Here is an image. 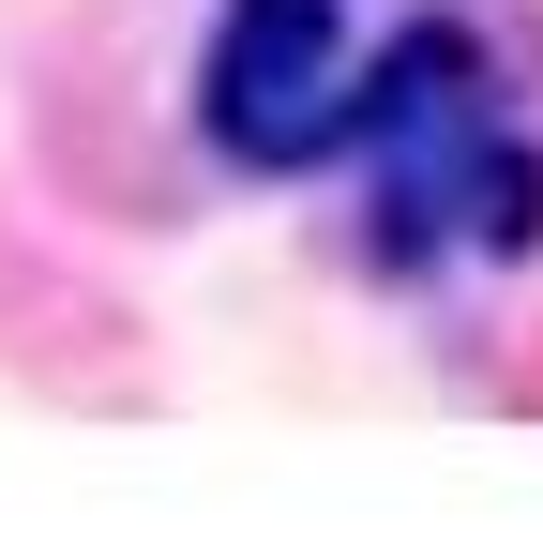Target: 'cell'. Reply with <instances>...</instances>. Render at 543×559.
<instances>
[{"label":"cell","instance_id":"1","mask_svg":"<svg viewBox=\"0 0 543 559\" xmlns=\"http://www.w3.org/2000/svg\"><path fill=\"white\" fill-rule=\"evenodd\" d=\"M348 0H227L212 15V61H196V121L227 167H302L333 152V106H348Z\"/></svg>","mask_w":543,"mask_h":559}]
</instances>
